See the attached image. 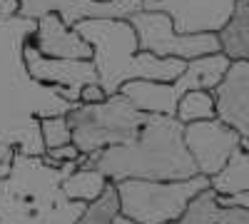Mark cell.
<instances>
[{
	"label": "cell",
	"instance_id": "cell-4",
	"mask_svg": "<svg viewBox=\"0 0 249 224\" xmlns=\"http://www.w3.org/2000/svg\"><path fill=\"white\" fill-rule=\"evenodd\" d=\"M92 48V65L97 85L107 97L117 95L124 83L152 80V83H175L184 72L187 63L177 57H155L137 50V35L127 20H82L72 28Z\"/></svg>",
	"mask_w": 249,
	"mask_h": 224
},
{
	"label": "cell",
	"instance_id": "cell-1",
	"mask_svg": "<svg viewBox=\"0 0 249 224\" xmlns=\"http://www.w3.org/2000/svg\"><path fill=\"white\" fill-rule=\"evenodd\" d=\"M35 33V20L0 17V142L23 155L43 157L40 120L68 115L77 103L68 90L30 77L23 50Z\"/></svg>",
	"mask_w": 249,
	"mask_h": 224
},
{
	"label": "cell",
	"instance_id": "cell-9",
	"mask_svg": "<svg viewBox=\"0 0 249 224\" xmlns=\"http://www.w3.org/2000/svg\"><path fill=\"white\" fill-rule=\"evenodd\" d=\"M184 145L195 159L197 172L207 179H214L242 147V135L224 125L219 117L184 125Z\"/></svg>",
	"mask_w": 249,
	"mask_h": 224
},
{
	"label": "cell",
	"instance_id": "cell-6",
	"mask_svg": "<svg viewBox=\"0 0 249 224\" xmlns=\"http://www.w3.org/2000/svg\"><path fill=\"white\" fill-rule=\"evenodd\" d=\"M112 185L120 197V214L130 217L135 224H177L187 205L212 187V179L197 174L179 182L122 179Z\"/></svg>",
	"mask_w": 249,
	"mask_h": 224
},
{
	"label": "cell",
	"instance_id": "cell-21",
	"mask_svg": "<svg viewBox=\"0 0 249 224\" xmlns=\"http://www.w3.org/2000/svg\"><path fill=\"white\" fill-rule=\"evenodd\" d=\"M117 214H120V197H117L115 185L110 182L105 187V192L95 202L85 205V209H82V214L75 224H112Z\"/></svg>",
	"mask_w": 249,
	"mask_h": 224
},
{
	"label": "cell",
	"instance_id": "cell-25",
	"mask_svg": "<svg viewBox=\"0 0 249 224\" xmlns=\"http://www.w3.org/2000/svg\"><path fill=\"white\" fill-rule=\"evenodd\" d=\"M222 207H237L249 212V192H237V194H219Z\"/></svg>",
	"mask_w": 249,
	"mask_h": 224
},
{
	"label": "cell",
	"instance_id": "cell-15",
	"mask_svg": "<svg viewBox=\"0 0 249 224\" xmlns=\"http://www.w3.org/2000/svg\"><path fill=\"white\" fill-rule=\"evenodd\" d=\"M120 95H124L144 115L175 117L177 103H179L172 83H152V80H132V83H124Z\"/></svg>",
	"mask_w": 249,
	"mask_h": 224
},
{
	"label": "cell",
	"instance_id": "cell-12",
	"mask_svg": "<svg viewBox=\"0 0 249 224\" xmlns=\"http://www.w3.org/2000/svg\"><path fill=\"white\" fill-rule=\"evenodd\" d=\"M217 117L249 139V63H232L214 90Z\"/></svg>",
	"mask_w": 249,
	"mask_h": 224
},
{
	"label": "cell",
	"instance_id": "cell-20",
	"mask_svg": "<svg viewBox=\"0 0 249 224\" xmlns=\"http://www.w3.org/2000/svg\"><path fill=\"white\" fill-rule=\"evenodd\" d=\"M219 212H222L219 194L212 187H207L204 192H199L190 205H187V209H184V214L179 217L177 224H217Z\"/></svg>",
	"mask_w": 249,
	"mask_h": 224
},
{
	"label": "cell",
	"instance_id": "cell-2",
	"mask_svg": "<svg viewBox=\"0 0 249 224\" xmlns=\"http://www.w3.org/2000/svg\"><path fill=\"white\" fill-rule=\"evenodd\" d=\"M90 162L110 182H179L199 174L184 145V125L164 115H150L130 142L100 150L90 155Z\"/></svg>",
	"mask_w": 249,
	"mask_h": 224
},
{
	"label": "cell",
	"instance_id": "cell-28",
	"mask_svg": "<svg viewBox=\"0 0 249 224\" xmlns=\"http://www.w3.org/2000/svg\"><path fill=\"white\" fill-rule=\"evenodd\" d=\"M15 13H18V5L13 3V0H0V17L15 15Z\"/></svg>",
	"mask_w": 249,
	"mask_h": 224
},
{
	"label": "cell",
	"instance_id": "cell-8",
	"mask_svg": "<svg viewBox=\"0 0 249 224\" xmlns=\"http://www.w3.org/2000/svg\"><path fill=\"white\" fill-rule=\"evenodd\" d=\"M20 17L37 20L43 15H57L70 30L82 20H130L142 10V0H13Z\"/></svg>",
	"mask_w": 249,
	"mask_h": 224
},
{
	"label": "cell",
	"instance_id": "cell-27",
	"mask_svg": "<svg viewBox=\"0 0 249 224\" xmlns=\"http://www.w3.org/2000/svg\"><path fill=\"white\" fill-rule=\"evenodd\" d=\"M15 152H18V150H13L10 145H3V142H0V179L10 172V165H13Z\"/></svg>",
	"mask_w": 249,
	"mask_h": 224
},
{
	"label": "cell",
	"instance_id": "cell-24",
	"mask_svg": "<svg viewBox=\"0 0 249 224\" xmlns=\"http://www.w3.org/2000/svg\"><path fill=\"white\" fill-rule=\"evenodd\" d=\"M217 224H249V212L237 207H222Z\"/></svg>",
	"mask_w": 249,
	"mask_h": 224
},
{
	"label": "cell",
	"instance_id": "cell-16",
	"mask_svg": "<svg viewBox=\"0 0 249 224\" xmlns=\"http://www.w3.org/2000/svg\"><path fill=\"white\" fill-rule=\"evenodd\" d=\"M217 35L222 52L232 63H249V0H237L230 23Z\"/></svg>",
	"mask_w": 249,
	"mask_h": 224
},
{
	"label": "cell",
	"instance_id": "cell-11",
	"mask_svg": "<svg viewBox=\"0 0 249 224\" xmlns=\"http://www.w3.org/2000/svg\"><path fill=\"white\" fill-rule=\"evenodd\" d=\"M23 57H25V68H28L33 80H37V83H43V85H50V87L68 90L75 103H80V90L82 87L97 85V72H95L92 60L45 57L33 48V43L25 45Z\"/></svg>",
	"mask_w": 249,
	"mask_h": 224
},
{
	"label": "cell",
	"instance_id": "cell-19",
	"mask_svg": "<svg viewBox=\"0 0 249 224\" xmlns=\"http://www.w3.org/2000/svg\"><path fill=\"white\" fill-rule=\"evenodd\" d=\"M175 117L182 122V125H192V122L214 120V117H217V100H214V92H207V90L184 92L182 100L177 103Z\"/></svg>",
	"mask_w": 249,
	"mask_h": 224
},
{
	"label": "cell",
	"instance_id": "cell-26",
	"mask_svg": "<svg viewBox=\"0 0 249 224\" xmlns=\"http://www.w3.org/2000/svg\"><path fill=\"white\" fill-rule=\"evenodd\" d=\"M102 100H107V95L102 92L100 85H88L80 90V103L82 105H95V103H102Z\"/></svg>",
	"mask_w": 249,
	"mask_h": 224
},
{
	"label": "cell",
	"instance_id": "cell-5",
	"mask_svg": "<svg viewBox=\"0 0 249 224\" xmlns=\"http://www.w3.org/2000/svg\"><path fill=\"white\" fill-rule=\"evenodd\" d=\"M150 115L140 112L124 95H110L107 100L95 105L77 103L68 112V122L72 130V145L80 150V155H95L112 145H124L130 142Z\"/></svg>",
	"mask_w": 249,
	"mask_h": 224
},
{
	"label": "cell",
	"instance_id": "cell-23",
	"mask_svg": "<svg viewBox=\"0 0 249 224\" xmlns=\"http://www.w3.org/2000/svg\"><path fill=\"white\" fill-rule=\"evenodd\" d=\"M45 159H50L53 165H75V162L80 159V150L72 145H62V147H53V150H45L43 155Z\"/></svg>",
	"mask_w": 249,
	"mask_h": 224
},
{
	"label": "cell",
	"instance_id": "cell-13",
	"mask_svg": "<svg viewBox=\"0 0 249 224\" xmlns=\"http://www.w3.org/2000/svg\"><path fill=\"white\" fill-rule=\"evenodd\" d=\"M33 48L55 60H92V48L75 30H70L57 15H43L35 23V33L30 37Z\"/></svg>",
	"mask_w": 249,
	"mask_h": 224
},
{
	"label": "cell",
	"instance_id": "cell-17",
	"mask_svg": "<svg viewBox=\"0 0 249 224\" xmlns=\"http://www.w3.org/2000/svg\"><path fill=\"white\" fill-rule=\"evenodd\" d=\"M110 185V179L95 167H77L75 172L68 174V179L62 182V192L68 199L72 202H82V205H90L95 202L105 187Z\"/></svg>",
	"mask_w": 249,
	"mask_h": 224
},
{
	"label": "cell",
	"instance_id": "cell-14",
	"mask_svg": "<svg viewBox=\"0 0 249 224\" xmlns=\"http://www.w3.org/2000/svg\"><path fill=\"white\" fill-rule=\"evenodd\" d=\"M232 60L227 57L224 52H214V55H204V57H195L187 63L184 72L175 80V92L182 100L184 92H192V90H207V92H214L222 80L230 70Z\"/></svg>",
	"mask_w": 249,
	"mask_h": 224
},
{
	"label": "cell",
	"instance_id": "cell-22",
	"mask_svg": "<svg viewBox=\"0 0 249 224\" xmlns=\"http://www.w3.org/2000/svg\"><path fill=\"white\" fill-rule=\"evenodd\" d=\"M40 137H43V145H45V150L62 147V145H70V142H72V130H70L68 115L43 117V120H40Z\"/></svg>",
	"mask_w": 249,
	"mask_h": 224
},
{
	"label": "cell",
	"instance_id": "cell-7",
	"mask_svg": "<svg viewBox=\"0 0 249 224\" xmlns=\"http://www.w3.org/2000/svg\"><path fill=\"white\" fill-rule=\"evenodd\" d=\"M127 23L135 28L137 35V50L150 52L155 57H177L190 63L195 57L222 52L219 35L214 33H199V35H182L175 30L172 20L164 13H135Z\"/></svg>",
	"mask_w": 249,
	"mask_h": 224
},
{
	"label": "cell",
	"instance_id": "cell-18",
	"mask_svg": "<svg viewBox=\"0 0 249 224\" xmlns=\"http://www.w3.org/2000/svg\"><path fill=\"white\" fill-rule=\"evenodd\" d=\"M212 190L217 194L249 192V139H242V147L234 152L230 165L212 179Z\"/></svg>",
	"mask_w": 249,
	"mask_h": 224
},
{
	"label": "cell",
	"instance_id": "cell-29",
	"mask_svg": "<svg viewBox=\"0 0 249 224\" xmlns=\"http://www.w3.org/2000/svg\"><path fill=\"white\" fill-rule=\"evenodd\" d=\"M112 224H135V222H132V219H130V217H124V214H117V217H115V222H112Z\"/></svg>",
	"mask_w": 249,
	"mask_h": 224
},
{
	"label": "cell",
	"instance_id": "cell-10",
	"mask_svg": "<svg viewBox=\"0 0 249 224\" xmlns=\"http://www.w3.org/2000/svg\"><path fill=\"white\" fill-rule=\"evenodd\" d=\"M237 0H142V10L164 13L177 33H219L234 13Z\"/></svg>",
	"mask_w": 249,
	"mask_h": 224
},
{
	"label": "cell",
	"instance_id": "cell-3",
	"mask_svg": "<svg viewBox=\"0 0 249 224\" xmlns=\"http://www.w3.org/2000/svg\"><path fill=\"white\" fill-rule=\"evenodd\" d=\"M77 165H53L45 157L15 152L0 179V224H75L85 209L62 192Z\"/></svg>",
	"mask_w": 249,
	"mask_h": 224
}]
</instances>
